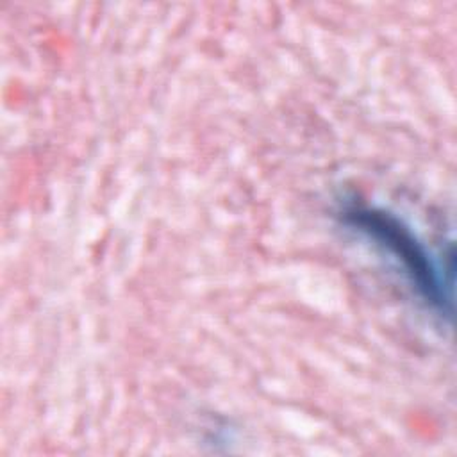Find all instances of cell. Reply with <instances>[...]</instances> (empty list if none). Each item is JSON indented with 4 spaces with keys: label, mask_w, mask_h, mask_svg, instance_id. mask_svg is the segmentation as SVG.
Instances as JSON below:
<instances>
[{
    "label": "cell",
    "mask_w": 457,
    "mask_h": 457,
    "mask_svg": "<svg viewBox=\"0 0 457 457\" xmlns=\"http://www.w3.org/2000/svg\"><path fill=\"white\" fill-rule=\"evenodd\" d=\"M348 221L359 230L373 237L382 248H386L396 262H400L403 273L411 278L418 293L439 312L445 311V277L436 259L427 253L423 245L405 228L398 220L368 209L348 211Z\"/></svg>",
    "instance_id": "cell-1"
}]
</instances>
